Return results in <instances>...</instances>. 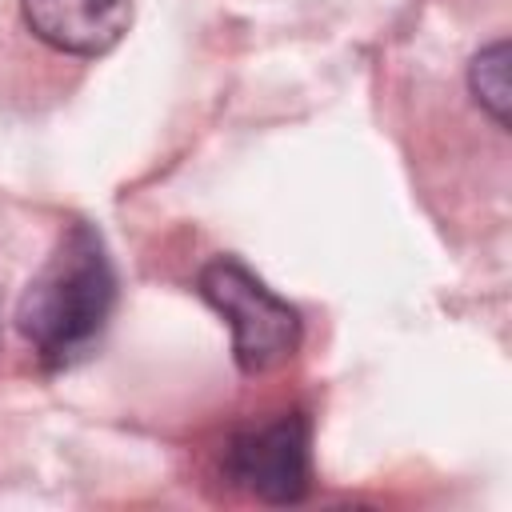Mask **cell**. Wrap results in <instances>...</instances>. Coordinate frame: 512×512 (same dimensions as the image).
<instances>
[{"label":"cell","instance_id":"1","mask_svg":"<svg viewBox=\"0 0 512 512\" xmlns=\"http://www.w3.org/2000/svg\"><path fill=\"white\" fill-rule=\"evenodd\" d=\"M116 308V268L104 236L72 220L16 304V328L44 368L76 364L108 328Z\"/></svg>","mask_w":512,"mask_h":512},{"label":"cell","instance_id":"2","mask_svg":"<svg viewBox=\"0 0 512 512\" xmlns=\"http://www.w3.org/2000/svg\"><path fill=\"white\" fill-rule=\"evenodd\" d=\"M196 292L228 320L232 328V360L244 376H260L280 368L304 336L300 312L276 296L244 260L216 256L200 268Z\"/></svg>","mask_w":512,"mask_h":512},{"label":"cell","instance_id":"3","mask_svg":"<svg viewBox=\"0 0 512 512\" xmlns=\"http://www.w3.org/2000/svg\"><path fill=\"white\" fill-rule=\"evenodd\" d=\"M232 488L260 504H296L312 484V424L304 412H284L260 428L232 432L220 456Z\"/></svg>","mask_w":512,"mask_h":512},{"label":"cell","instance_id":"4","mask_svg":"<svg viewBox=\"0 0 512 512\" xmlns=\"http://www.w3.org/2000/svg\"><path fill=\"white\" fill-rule=\"evenodd\" d=\"M20 16L40 44L92 60L124 40L132 0H20Z\"/></svg>","mask_w":512,"mask_h":512},{"label":"cell","instance_id":"5","mask_svg":"<svg viewBox=\"0 0 512 512\" xmlns=\"http://www.w3.org/2000/svg\"><path fill=\"white\" fill-rule=\"evenodd\" d=\"M468 88H472L476 104L500 128H508V40H492V44H484L472 56V64H468Z\"/></svg>","mask_w":512,"mask_h":512}]
</instances>
